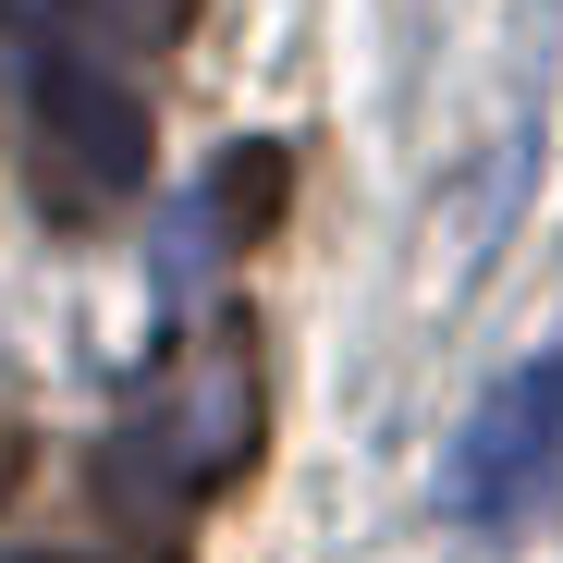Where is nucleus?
<instances>
[{"instance_id":"nucleus-3","label":"nucleus","mask_w":563,"mask_h":563,"mask_svg":"<svg viewBox=\"0 0 563 563\" xmlns=\"http://www.w3.org/2000/svg\"><path fill=\"white\" fill-rule=\"evenodd\" d=\"M563 465V355H539V367H515V380L453 429V465H441V503L465 515V527H503L539 478Z\"/></svg>"},{"instance_id":"nucleus-1","label":"nucleus","mask_w":563,"mask_h":563,"mask_svg":"<svg viewBox=\"0 0 563 563\" xmlns=\"http://www.w3.org/2000/svg\"><path fill=\"white\" fill-rule=\"evenodd\" d=\"M135 393L147 405L99 453L111 515H172V503L221 490L233 465H257V343H245V319H221L209 343L159 355V380H135Z\"/></svg>"},{"instance_id":"nucleus-6","label":"nucleus","mask_w":563,"mask_h":563,"mask_svg":"<svg viewBox=\"0 0 563 563\" xmlns=\"http://www.w3.org/2000/svg\"><path fill=\"white\" fill-rule=\"evenodd\" d=\"M25 465H37V441H25L13 417H0V503H13V490H25Z\"/></svg>"},{"instance_id":"nucleus-2","label":"nucleus","mask_w":563,"mask_h":563,"mask_svg":"<svg viewBox=\"0 0 563 563\" xmlns=\"http://www.w3.org/2000/svg\"><path fill=\"white\" fill-rule=\"evenodd\" d=\"M147 99L111 49H74V37H25V172H37V209L62 233L111 221L135 184H147Z\"/></svg>"},{"instance_id":"nucleus-5","label":"nucleus","mask_w":563,"mask_h":563,"mask_svg":"<svg viewBox=\"0 0 563 563\" xmlns=\"http://www.w3.org/2000/svg\"><path fill=\"white\" fill-rule=\"evenodd\" d=\"M282 197H295V147H282V135H245V147H221V172H209V233H221V245H257V233H282Z\"/></svg>"},{"instance_id":"nucleus-4","label":"nucleus","mask_w":563,"mask_h":563,"mask_svg":"<svg viewBox=\"0 0 563 563\" xmlns=\"http://www.w3.org/2000/svg\"><path fill=\"white\" fill-rule=\"evenodd\" d=\"M25 37H74V49H172L184 25H197V0H13Z\"/></svg>"}]
</instances>
